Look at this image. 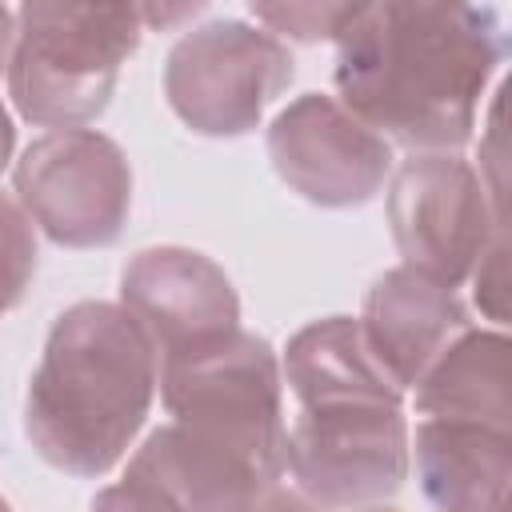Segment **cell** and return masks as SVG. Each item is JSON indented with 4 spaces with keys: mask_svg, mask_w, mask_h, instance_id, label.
<instances>
[{
    "mask_svg": "<svg viewBox=\"0 0 512 512\" xmlns=\"http://www.w3.org/2000/svg\"><path fill=\"white\" fill-rule=\"evenodd\" d=\"M352 8L356 4H252V16L276 40L288 36L300 44H316V40H336Z\"/></svg>",
    "mask_w": 512,
    "mask_h": 512,
    "instance_id": "obj_17",
    "label": "cell"
},
{
    "mask_svg": "<svg viewBox=\"0 0 512 512\" xmlns=\"http://www.w3.org/2000/svg\"><path fill=\"white\" fill-rule=\"evenodd\" d=\"M432 512H508L512 436L464 420H420L408 436Z\"/></svg>",
    "mask_w": 512,
    "mask_h": 512,
    "instance_id": "obj_12",
    "label": "cell"
},
{
    "mask_svg": "<svg viewBox=\"0 0 512 512\" xmlns=\"http://www.w3.org/2000/svg\"><path fill=\"white\" fill-rule=\"evenodd\" d=\"M0 512H12V508H8V500H4V496H0Z\"/></svg>",
    "mask_w": 512,
    "mask_h": 512,
    "instance_id": "obj_23",
    "label": "cell"
},
{
    "mask_svg": "<svg viewBox=\"0 0 512 512\" xmlns=\"http://www.w3.org/2000/svg\"><path fill=\"white\" fill-rule=\"evenodd\" d=\"M36 276V228L24 208L0 192V320L24 300Z\"/></svg>",
    "mask_w": 512,
    "mask_h": 512,
    "instance_id": "obj_16",
    "label": "cell"
},
{
    "mask_svg": "<svg viewBox=\"0 0 512 512\" xmlns=\"http://www.w3.org/2000/svg\"><path fill=\"white\" fill-rule=\"evenodd\" d=\"M280 392V356L244 328L196 356L160 364V396L172 424L248 460L276 484L284 476Z\"/></svg>",
    "mask_w": 512,
    "mask_h": 512,
    "instance_id": "obj_4",
    "label": "cell"
},
{
    "mask_svg": "<svg viewBox=\"0 0 512 512\" xmlns=\"http://www.w3.org/2000/svg\"><path fill=\"white\" fill-rule=\"evenodd\" d=\"M388 228L404 268L460 288L504 240V204L456 152H412L388 180Z\"/></svg>",
    "mask_w": 512,
    "mask_h": 512,
    "instance_id": "obj_5",
    "label": "cell"
},
{
    "mask_svg": "<svg viewBox=\"0 0 512 512\" xmlns=\"http://www.w3.org/2000/svg\"><path fill=\"white\" fill-rule=\"evenodd\" d=\"M12 148H16V128H12V116H8V108H4V100H0V172L8 168Z\"/></svg>",
    "mask_w": 512,
    "mask_h": 512,
    "instance_id": "obj_21",
    "label": "cell"
},
{
    "mask_svg": "<svg viewBox=\"0 0 512 512\" xmlns=\"http://www.w3.org/2000/svg\"><path fill=\"white\" fill-rule=\"evenodd\" d=\"M504 20L488 4H356L336 36L340 104L412 152H456L504 60Z\"/></svg>",
    "mask_w": 512,
    "mask_h": 512,
    "instance_id": "obj_1",
    "label": "cell"
},
{
    "mask_svg": "<svg viewBox=\"0 0 512 512\" xmlns=\"http://www.w3.org/2000/svg\"><path fill=\"white\" fill-rule=\"evenodd\" d=\"M16 204L60 248H108L132 212V164L96 128L36 136L12 168Z\"/></svg>",
    "mask_w": 512,
    "mask_h": 512,
    "instance_id": "obj_8",
    "label": "cell"
},
{
    "mask_svg": "<svg viewBox=\"0 0 512 512\" xmlns=\"http://www.w3.org/2000/svg\"><path fill=\"white\" fill-rule=\"evenodd\" d=\"M160 360L136 320L108 300L64 308L24 396V436L52 468L96 480L148 420Z\"/></svg>",
    "mask_w": 512,
    "mask_h": 512,
    "instance_id": "obj_2",
    "label": "cell"
},
{
    "mask_svg": "<svg viewBox=\"0 0 512 512\" xmlns=\"http://www.w3.org/2000/svg\"><path fill=\"white\" fill-rule=\"evenodd\" d=\"M140 36V4H20L8 60L16 112L52 132L92 124L112 104L120 68L140 48Z\"/></svg>",
    "mask_w": 512,
    "mask_h": 512,
    "instance_id": "obj_3",
    "label": "cell"
},
{
    "mask_svg": "<svg viewBox=\"0 0 512 512\" xmlns=\"http://www.w3.org/2000/svg\"><path fill=\"white\" fill-rule=\"evenodd\" d=\"M252 512H320V508H312L296 488L288 492V488H280V484H276V488H268V492L256 500V508H252Z\"/></svg>",
    "mask_w": 512,
    "mask_h": 512,
    "instance_id": "obj_19",
    "label": "cell"
},
{
    "mask_svg": "<svg viewBox=\"0 0 512 512\" xmlns=\"http://www.w3.org/2000/svg\"><path fill=\"white\" fill-rule=\"evenodd\" d=\"M408 436L400 404L296 408L284 428V472L320 512L376 508L408 480Z\"/></svg>",
    "mask_w": 512,
    "mask_h": 512,
    "instance_id": "obj_6",
    "label": "cell"
},
{
    "mask_svg": "<svg viewBox=\"0 0 512 512\" xmlns=\"http://www.w3.org/2000/svg\"><path fill=\"white\" fill-rule=\"evenodd\" d=\"M88 512H180V508L156 484L124 472V480H116V484H108V488L96 492V500H92Z\"/></svg>",
    "mask_w": 512,
    "mask_h": 512,
    "instance_id": "obj_18",
    "label": "cell"
},
{
    "mask_svg": "<svg viewBox=\"0 0 512 512\" xmlns=\"http://www.w3.org/2000/svg\"><path fill=\"white\" fill-rule=\"evenodd\" d=\"M356 512H400V508H384V504H376V508H356Z\"/></svg>",
    "mask_w": 512,
    "mask_h": 512,
    "instance_id": "obj_22",
    "label": "cell"
},
{
    "mask_svg": "<svg viewBox=\"0 0 512 512\" xmlns=\"http://www.w3.org/2000/svg\"><path fill=\"white\" fill-rule=\"evenodd\" d=\"M268 160L316 208H360L392 176V144L324 92H304L276 112Z\"/></svg>",
    "mask_w": 512,
    "mask_h": 512,
    "instance_id": "obj_9",
    "label": "cell"
},
{
    "mask_svg": "<svg viewBox=\"0 0 512 512\" xmlns=\"http://www.w3.org/2000/svg\"><path fill=\"white\" fill-rule=\"evenodd\" d=\"M472 328L456 288H444L412 268H388L364 296L360 332L384 372L408 392L432 368V360Z\"/></svg>",
    "mask_w": 512,
    "mask_h": 512,
    "instance_id": "obj_11",
    "label": "cell"
},
{
    "mask_svg": "<svg viewBox=\"0 0 512 512\" xmlns=\"http://www.w3.org/2000/svg\"><path fill=\"white\" fill-rule=\"evenodd\" d=\"M292 52L248 20H208L184 32L164 60L168 108L200 136H248L292 84Z\"/></svg>",
    "mask_w": 512,
    "mask_h": 512,
    "instance_id": "obj_7",
    "label": "cell"
},
{
    "mask_svg": "<svg viewBox=\"0 0 512 512\" xmlns=\"http://www.w3.org/2000/svg\"><path fill=\"white\" fill-rule=\"evenodd\" d=\"M12 44H16V12L0 4V72H8Z\"/></svg>",
    "mask_w": 512,
    "mask_h": 512,
    "instance_id": "obj_20",
    "label": "cell"
},
{
    "mask_svg": "<svg viewBox=\"0 0 512 512\" xmlns=\"http://www.w3.org/2000/svg\"><path fill=\"white\" fill-rule=\"evenodd\" d=\"M120 308L148 336L160 364L196 356L240 332V296L228 272L180 244L140 248L124 264Z\"/></svg>",
    "mask_w": 512,
    "mask_h": 512,
    "instance_id": "obj_10",
    "label": "cell"
},
{
    "mask_svg": "<svg viewBox=\"0 0 512 512\" xmlns=\"http://www.w3.org/2000/svg\"><path fill=\"white\" fill-rule=\"evenodd\" d=\"M412 392L424 420H464L508 432V336L468 328L432 360Z\"/></svg>",
    "mask_w": 512,
    "mask_h": 512,
    "instance_id": "obj_15",
    "label": "cell"
},
{
    "mask_svg": "<svg viewBox=\"0 0 512 512\" xmlns=\"http://www.w3.org/2000/svg\"><path fill=\"white\" fill-rule=\"evenodd\" d=\"M132 476L156 484L180 512H252L256 500L276 488L248 460L184 432L180 424H160L132 452Z\"/></svg>",
    "mask_w": 512,
    "mask_h": 512,
    "instance_id": "obj_13",
    "label": "cell"
},
{
    "mask_svg": "<svg viewBox=\"0 0 512 512\" xmlns=\"http://www.w3.org/2000/svg\"><path fill=\"white\" fill-rule=\"evenodd\" d=\"M280 380L296 396V408L404 400V388L384 372L360 332V320L352 316H324L304 324L284 348Z\"/></svg>",
    "mask_w": 512,
    "mask_h": 512,
    "instance_id": "obj_14",
    "label": "cell"
}]
</instances>
